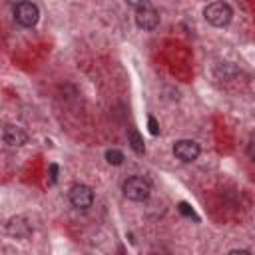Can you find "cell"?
<instances>
[{
	"mask_svg": "<svg viewBox=\"0 0 255 255\" xmlns=\"http://www.w3.org/2000/svg\"><path fill=\"white\" fill-rule=\"evenodd\" d=\"M124 153L120 151V149H108L106 151V161L110 163V165H122L124 163Z\"/></svg>",
	"mask_w": 255,
	"mask_h": 255,
	"instance_id": "30bf717a",
	"label": "cell"
},
{
	"mask_svg": "<svg viewBox=\"0 0 255 255\" xmlns=\"http://www.w3.org/2000/svg\"><path fill=\"white\" fill-rule=\"evenodd\" d=\"M14 20L24 28H32L40 20V8L34 2H18L14 6Z\"/></svg>",
	"mask_w": 255,
	"mask_h": 255,
	"instance_id": "277c9868",
	"label": "cell"
},
{
	"mask_svg": "<svg viewBox=\"0 0 255 255\" xmlns=\"http://www.w3.org/2000/svg\"><path fill=\"white\" fill-rule=\"evenodd\" d=\"M128 6L135 8V24L141 30H155L159 24V14L151 6V2H128Z\"/></svg>",
	"mask_w": 255,
	"mask_h": 255,
	"instance_id": "6da1fadb",
	"label": "cell"
},
{
	"mask_svg": "<svg viewBox=\"0 0 255 255\" xmlns=\"http://www.w3.org/2000/svg\"><path fill=\"white\" fill-rule=\"evenodd\" d=\"M199 153H201V147H199V143L193 141V139H177V141L173 143V155H175L177 159L185 161V163L195 161V159L199 157Z\"/></svg>",
	"mask_w": 255,
	"mask_h": 255,
	"instance_id": "8992f818",
	"label": "cell"
},
{
	"mask_svg": "<svg viewBox=\"0 0 255 255\" xmlns=\"http://www.w3.org/2000/svg\"><path fill=\"white\" fill-rule=\"evenodd\" d=\"M203 18L215 26V28H223L231 22L233 18V8L227 2H211L203 8Z\"/></svg>",
	"mask_w": 255,
	"mask_h": 255,
	"instance_id": "7a4b0ae2",
	"label": "cell"
},
{
	"mask_svg": "<svg viewBox=\"0 0 255 255\" xmlns=\"http://www.w3.org/2000/svg\"><path fill=\"white\" fill-rule=\"evenodd\" d=\"M177 211L183 215V217H189V219H195V221H199V215L195 213V209L187 203V201H179L177 203Z\"/></svg>",
	"mask_w": 255,
	"mask_h": 255,
	"instance_id": "8fae6325",
	"label": "cell"
},
{
	"mask_svg": "<svg viewBox=\"0 0 255 255\" xmlns=\"http://www.w3.org/2000/svg\"><path fill=\"white\" fill-rule=\"evenodd\" d=\"M58 173H60L58 163H50V165H48V175H50V183H52V185L58 183Z\"/></svg>",
	"mask_w": 255,
	"mask_h": 255,
	"instance_id": "7c38bea8",
	"label": "cell"
},
{
	"mask_svg": "<svg viewBox=\"0 0 255 255\" xmlns=\"http://www.w3.org/2000/svg\"><path fill=\"white\" fill-rule=\"evenodd\" d=\"M247 155H249L251 161H255V141H251V143L247 145Z\"/></svg>",
	"mask_w": 255,
	"mask_h": 255,
	"instance_id": "5bb4252c",
	"label": "cell"
},
{
	"mask_svg": "<svg viewBox=\"0 0 255 255\" xmlns=\"http://www.w3.org/2000/svg\"><path fill=\"white\" fill-rule=\"evenodd\" d=\"M128 143H129V147H131L135 153H143V151H145L143 139H141L139 131H137V129H133V128L128 131Z\"/></svg>",
	"mask_w": 255,
	"mask_h": 255,
	"instance_id": "9c48e42d",
	"label": "cell"
},
{
	"mask_svg": "<svg viewBox=\"0 0 255 255\" xmlns=\"http://www.w3.org/2000/svg\"><path fill=\"white\" fill-rule=\"evenodd\" d=\"M68 199L78 209H88L94 203V189L86 183H74L68 191Z\"/></svg>",
	"mask_w": 255,
	"mask_h": 255,
	"instance_id": "5b68a950",
	"label": "cell"
},
{
	"mask_svg": "<svg viewBox=\"0 0 255 255\" xmlns=\"http://www.w3.org/2000/svg\"><path fill=\"white\" fill-rule=\"evenodd\" d=\"M147 128H149V133H151V135H157V133H159V124H157V120H155L153 116L147 118Z\"/></svg>",
	"mask_w": 255,
	"mask_h": 255,
	"instance_id": "4fadbf2b",
	"label": "cell"
},
{
	"mask_svg": "<svg viewBox=\"0 0 255 255\" xmlns=\"http://www.w3.org/2000/svg\"><path fill=\"white\" fill-rule=\"evenodd\" d=\"M2 141L8 145V147H20L28 141V135L22 128L18 126H12V124H4L2 128Z\"/></svg>",
	"mask_w": 255,
	"mask_h": 255,
	"instance_id": "52a82bcc",
	"label": "cell"
},
{
	"mask_svg": "<svg viewBox=\"0 0 255 255\" xmlns=\"http://www.w3.org/2000/svg\"><path fill=\"white\" fill-rule=\"evenodd\" d=\"M6 231L10 235H16V237H26L30 233V227L18 217V219H10V223L6 225Z\"/></svg>",
	"mask_w": 255,
	"mask_h": 255,
	"instance_id": "ba28073f",
	"label": "cell"
},
{
	"mask_svg": "<svg viewBox=\"0 0 255 255\" xmlns=\"http://www.w3.org/2000/svg\"><path fill=\"white\" fill-rule=\"evenodd\" d=\"M227 255H251V251H247V249H233Z\"/></svg>",
	"mask_w": 255,
	"mask_h": 255,
	"instance_id": "9a60e30c",
	"label": "cell"
},
{
	"mask_svg": "<svg viewBox=\"0 0 255 255\" xmlns=\"http://www.w3.org/2000/svg\"><path fill=\"white\" fill-rule=\"evenodd\" d=\"M122 191H124V197L131 199V201H145L149 197V193H151V183L145 177L131 175V177H128L124 181Z\"/></svg>",
	"mask_w": 255,
	"mask_h": 255,
	"instance_id": "3957f363",
	"label": "cell"
}]
</instances>
